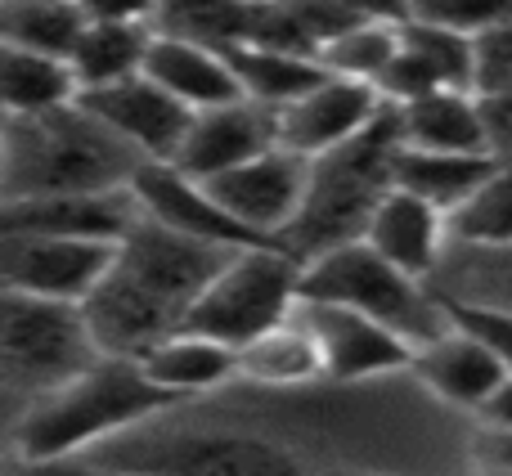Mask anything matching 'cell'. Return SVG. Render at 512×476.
Segmentation results:
<instances>
[{"label": "cell", "mask_w": 512, "mask_h": 476, "mask_svg": "<svg viewBox=\"0 0 512 476\" xmlns=\"http://www.w3.org/2000/svg\"><path fill=\"white\" fill-rule=\"evenodd\" d=\"M225 256H230L225 247L185 238L135 212V221L117 234L108 270L81 301V319L95 351L140 360L153 342L185 328L189 306L225 265Z\"/></svg>", "instance_id": "cell-1"}, {"label": "cell", "mask_w": 512, "mask_h": 476, "mask_svg": "<svg viewBox=\"0 0 512 476\" xmlns=\"http://www.w3.org/2000/svg\"><path fill=\"white\" fill-rule=\"evenodd\" d=\"M108 476H328L351 468L324 436L252 423H176L158 414L86 454Z\"/></svg>", "instance_id": "cell-2"}, {"label": "cell", "mask_w": 512, "mask_h": 476, "mask_svg": "<svg viewBox=\"0 0 512 476\" xmlns=\"http://www.w3.org/2000/svg\"><path fill=\"white\" fill-rule=\"evenodd\" d=\"M144 158L77 99L0 117V198H63L131 189Z\"/></svg>", "instance_id": "cell-3"}, {"label": "cell", "mask_w": 512, "mask_h": 476, "mask_svg": "<svg viewBox=\"0 0 512 476\" xmlns=\"http://www.w3.org/2000/svg\"><path fill=\"white\" fill-rule=\"evenodd\" d=\"M167 409L176 405L144 378L135 360L99 355L68 382L32 396L14 427V450L32 459H77Z\"/></svg>", "instance_id": "cell-4"}, {"label": "cell", "mask_w": 512, "mask_h": 476, "mask_svg": "<svg viewBox=\"0 0 512 476\" xmlns=\"http://www.w3.org/2000/svg\"><path fill=\"white\" fill-rule=\"evenodd\" d=\"M396 158H400V126L396 108L382 104V113L351 135L346 144L310 158L306 194L292 216L279 247L297 261L328 252V247L355 243L369 225L373 207L396 189Z\"/></svg>", "instance_id": "cell-5"}, {"label": "cell", "mask_w": 512, "mask_h": 476, "mask_svg": "<svg viewBox=\"0 0 512 476\" xmlns=\"http://www.w3.org/2000/svg\"><path fill=\"white\" fill-rule=\"evenodd\" d=\"M301 301H328V306H346L364 319H378L382 328L405 337L414 351L450 328V310L436 297L432 283L396 270L360 238L301 261Z\"/></svg>", "instance_id": "cell-6"}, {"label": "cell", "mask_w": 512, "mask_h": 476, "mask_svg": "<svg viewBox=\"0 0 512 476\" xmlns=\"http://www.w3.org/2000/svg\"><path fill=\"white\" fill-rule=\"evenodd\" d=\"M301 301V261L279 243H252L225 256V265L207 279L189 306L185 328L239 351L265 328L283 324Z\"/></svg>", "instance_id": "cell-7"}, {"label": "cell", "mask_w": 512, "mask_h": 476, "mask_svg": "<svg viewBox=\"0 0 512 476\" xmlns=\"http://www.w3.org/2000/svg\"><path fill=\"white\" fill-rule=\"evenodd\" d=\"M95 360L81 306L0 288V387L32 400Z\"/></svg>", "instance_id": "cell-8"}, {"label": "cell", "mask_w": 512, "mask_h": 476, "mask_svg": "<svg viewBox=\"0 0 512 476\" xmlns=\"http://www.w3.org/2000/svg\"><path fill=\"white\" fill-rule=\"evenodd\" d=\"M113 243L81 234H0V288L81 306L108 270Z\"/></svg>", "instance_id": "cell-9"}, {"label": "cell", "mask_w": 512, "mask_h": 476, "mask_svg": "<svg viewBox=\"0 0 512 476\" xmlns=\"http://www.w3.org/2000/svg\"><path fill=\"white\" fill-rule=\"evenodd\" d=\"M297 319L315 337L324 382L333 387H369V382L409 373L414 346L391 328H382L378 319H364L346 306H328V301H297Z\"/></svg>", "instance_id": "cell-10"}, {"label": "cell", "mask_w": 512, "mask_h": 476, "mask_svg": "<svg viewBox=\"0 0 512 476\" xmlns=\"http://www.w3.org/2000/svg\"><path fill=\"white\" fill-rule=\"evenodd\" d=\"M306 167V158L274 144V149L256 153V158L203 180V185L234 225H243L261 243H279L297 216L301 194H306Z\"/></svg>", "instance_id": "cell-11"}, {"label": "cell", "mask_w": 512, "mask_h": 476, "mask_svg": "<svg viewBox=\"0 0 512 476\" xmlns=\"http://www.w3.org/2000/svg\"><path fill=\"white\" fill-rule=\"evenodd\" d=\"M77 104L86 108L95 122H104L126 149H135L144 162H171L185 140L189 108L176 104L162 86H153L144 72L122 81H108L95 90H77Z\"/></svg>", "instance_id": "cell-12"}, {"label": "cell", "mask_w": 512, "mask_h": 476, "mask_svg": "<svg viewBox=\"0 0 512 476\" xmlns=\"http://www.w3.org/2000/svg\"><path fill=\"white\" fill-rule=\"evenodd\" d=\"M378 113H382V99L373 86L324 72L306 95H297L288 108L274 113V131H279V149L310 162L319 153L346 144L351 135H360Z\"/></svg>", "instance_id": "cell-13"}, {"label": "cell", "mask_w": 512, "mask_h": 476, "mask_svg": "<svg viewBox=\"0 0 512 476\" xmlns=\"http://www.w3.org/2000/svg\"><path fill=\"white\" fill-rule=\"evenodd\" d=\"M504 373L508 369L499 364V355L490 351L472 328H463L459 319H450V328L436 333L432 342H423L414 351V360H409V378H414L436 405L459 418L477 414L490 391L504 382Z\"/></svg>", "instance_id": "cell-14"}, {"label": "cell", "mask_w": 512, "mask_h": 476, "mask_svg": "<svg viewBox=\"0 0 512 476\" xmlns=\"http://www.w3.org/2000/svg\"><path fill=\"white\" fill-rule=\"evenodd\" d=\"M131 198L140 207V216H149V221L167 225V230L185 238H198V243L225 247V252L261 243V238H252L243 225H234L221 212V203L207 194L203 180H189L171 162H144L131 180Z\"/></svg>", "instance_id": "cell-15"}, {"label": "cell", "mask_w": 512, "mask_h": 476, "mask_svg": "<svg viewBox=\"0 0 512 476\" xmlns=\"http://www.w3.org/2000/svg\"><path fill=\"white\" fill-rule=\"evenodd\" d=\"M274 144H279V131H274L270 108L252 104V99H230V104L203 108V113L189 117L171 167L185 171L189 180H212L256 158V153L274 149Z\"/></svg>", "instance_id": "cell-16"}, {"label": "cell", "mask_w": 512, "mask_h": 476, "mask_svg": "<svg viewBox=\"0 0 512 476\" xmlns=\"http://www.w3.org/2000/svg\"><path fill=\"white\" fill-rule=\"evenodd\" d=\"M360 243H369L373 252H378L382 261H391L396 270L432 283L436 265H441L445 247H450V221H445V212H436L432 203L414 198L409 189H391V194L373 207Z\"/></svg>", "instance_id": "cell-17"}, {"label": "cell", "mask_w": 512, "mask_h": 476, "mask_svg": "<svg viewBox=\"0 0 512 476\" xmlns=\"http://www.w3.org/2000/svg\"><path fill=\"white\" fill-rule=\"evenodd\" d=\"M135 364L171 405H194L234 387V351L189 328H176L162 342H153Z\"/></svg>", "instance_id": "cell-18"}, {"label": "cell", "mask_w": 512, "mask_h": 476, "mask_svg": "<svg viewBox=\"0 0 512 476\" xmlns=\"http://www.w3.org/2000/svg\"><path fill=\"white\" fill-rule=\"evenodd\" d=\"M140 72L153 81V86L167 90L176 104H185L189 113H203V108L243 99L225 54L212 50V45H203V41H189V36L153 32Z\"/></svg>", "instance_id": "cell-19"}, {"label": "cell", "mask_w": 512, "mask_h": 476, "mask_svg": "<svg viewBox=\"0 0 512 476\" xmlns=\"http://www.w3.org/2000/svg\"><path fill=\"white\" fill-rule=\"evenodd\" d=\"M324 382V364H319V346L310 328L292 310L283 324L265 328L261 337L243 342L234 351V387L248 391H306Z\"/></svg>", "instance_id": "cell-20"}, {"label": "cell", "mask_w": 512, "mask_h": 476, "mask_svg": "<svg viewBox=\"0 0 512 476\" xmlns=\"http://www.w3.org/2000/svg\"><path fill=\"white\" fill-rule=\"evenodd\" d=\"M400 149L418 153H495L486 113L472 90H432L396 108Z\"/></svg>", "instance_id": "cell-21"}, {"label": "cell", "mask_w": 512, "mask_h": 476, "mask_svg": "<svg viewBox=\"0 0 512 476\" xmlns=\"http://www.w3.org/2000/svg\"><path fill=\"white\" fill-rule=\"evenodd\" d=\"M499 153H418L400 149L396 158V189H409L414 198L432 203L450 221L454 207L468 203V194L490 176Z\"/></svg>", "instance_id": "cell-22"}, {"label": "cell", "mask_w": 512, "mask_h": 476, "mask_svg": "<svg viewBox=\"0 0 512 476\" xmlns=\"http://www.w3.org/2000/svg\"><path fill=\"white\" fill-rule=\"evenodd\" d=\"M221 54H225V63H230L234 81H239V95L270 108V113L288 108L292 99L306 95V90L324 77V68H319L315 59L288 54V50H270V45H230V50H221Z\"/></svg>", "instance_id": "cell-23"}, {"label": "cell", "mask_w": 512, "mask_h": 476, "mask_svg": "<svg viewBox=\"0 0 512 476\" xmlns=\"http://www.w3.org/2000/svg\"><path fill=\"white\" fill-rule=\"evenodd\" d=\"M153 27L140 23H90L81 27L77 45L68 50V72L77 81V90H95L108 81L135 77L144 68V54H149Z\"/></svg>", "instance_id": "cell-24"}, {"label": "cell", "mask_w": 512, "mask_h": 476, "mask_svg": "<svg viewBox=\"0 0 512 476\" xmlns=\"http://www.w3.org/2000/svg\"><path fill=\"white\" fill-rule=\"evenodd\" d=\"M432 288L441 301H459V306L512 310V247H495V252L445 247Z\"/></svg>", "instance_id": "cell-25"}, {"label": "cell", "mask_w": 512, "mask_h": 476, "mask_svg": "<svg viewBox=\"0 0 512 476\" xmlns=\"http://www.w3.org/2000/svg\"><path fill=\"white\" fill-rule=\"evenodd\" d=\"M77 99L68 63L0 41V117H23Z\"/></svg>", "instance_id": "cell-26"}, {"label": "cell", "mask_w": 512, "mask_h": 476, "mask_svg": "<svg viewBox=\"0 0 512 476\" xmlns=\"http://www.w3.org/2000/svg\"><path fill=\"white\" fill-rule=\"evenodd\" d=\"M86 14L77 0H0V41L68 63Z\"/></svg>", "instance_id": "cell-27"}, {"label": "cell", "mask_w": 512, "mask_h": 476, "mask_svg": "<svg viewBox=\"0 0 512 476\" xmlns=\"http://www.w3.org/2000/svg\"><path fill=\"white\" fill-rule=\"evenodd\" d=\"M450 247H512V158H499L468 203L450 212Z\"/></svg>", "instance_id": "cell-28"}, {"label": "cell", "mask_w": 512, "mask_h": 476, "mask_svg": "<svg viewBox=\"0 0 512 476\" xmlns=\"http://www.w3.org/2000/svg\"><path fill=\"white\" fill-rule=\"evenodd\" d=\"M396 27L391 23H351V27H342V32L319 50V68L333 72V77H346V81L378 86L382 68H387L391 54H396Z\"/></svg>", "instance_id": "cell-29"}, {"label": "cell", "mask_w": 512, "mask_h": 476, "mask_svg": "<svg viewBox=\"0 0 512 476\" xmlns=\"http://www.w3.org/2000/svg\"><path fill=\"white\" fill-rule=\"evenodd\" d=\"M512 86V18L472 36L468 59V90L477 99H495Z\"/></svg>", "instance_id": "cell-30"}, {"label": "cell", "mask_w": 512, "mask_h": 476, "mask_svg": "<svg viewBox=\"0 0 512 476\" xmlns=\"http://www.w3.org/2000/svg\"><path fill=\"white\" fill-rule=\"evenodd\" d=\"M409 18L459 32L472 41L477 32L512 18V0H409Z\"/></svg>", "instance_id": "cell-31"}, {"label": "cell", "mask_w": 512, "mask_h": 476, "mask_svg": "<svg viewBox=\"0 0 512 476\" xmlns=\"http://www.w3.org/2000/svg\"><path fill=\"white\" fill-rule=\"evenodd\" d=\"M445 310H450V319H459L463 328H472V333L499 355V364L512 373V310L459 306V301H445Z\"/></svg>", "instance_id": "cell-32"}, {"label": "cell", "mask_w": 512, "mask_h": 476, "mask_svg": "<svg viewBox=\"0 0 512 476\" xmlns=\"http://www.w3.org/2000/svg\"><path fill=\"white\" fill-rule=\"evenodd\" d=\"M512 472V432L477 427L468 432V476H504Z\"/></svg>", "instance_id": "cell-33"}, {"label": "cell", "mask_w": 512, "mask_h": 476, "mask_svg": "<svg viewBox=\"0 0 512 476\" xmlns=\"http://www.w3.org/2000/svg\"><path fill=\"white\" fill-rule=\"evenodd\" d=\"M0 476H108L99 463H90L86 454L77 459H32V454H5L0 459Z\"/></svg>", "instance_id": "cell-34"}, {"label": "cell", "mask_w": 512, "mask_h": 476, "mask_svg": "<svg viewBox=\"0 0 512 476\" xmlns=\"http://www.w3.org/2000/svg\"><path fill=\"white\" fill-rule=\"evenodd\" d=\"M90 23H140L153 27L162 0H77Z\"/></svg>", "instance_id": "cell-35"}, {"label": "cell", "mask_w": 512, "mask_h": 476, "mask_svg": "<svg viewBox=\"0 0 512 476\" xmlns=\"http://www.w3.org/2000/svg\"><path fill=\"white\" fill-rule=\"evenodd\" d=\"M481 113H486L490 149H495L499 158H512V86L495 99H481Z\"/></svg>", "instance_id": "cell-36"}, {"label": "cell", "mask_w": 512, "mask_h": 476, "mask_svg": "<svg viewBox=\"0 0 512 476\" xmlns=\"http://www.w3.org/2000/svg\"><path fill=\"white\" fill-rule=\"evenodd\" d=\"M351 23H405L409 18V0H333Z\"/></svg>", "instance_id": "cell-37"}, {"label": "cell", "mask_w": 512, "mask_h": 476, "mask_svg": "<svg viewBox=\"0 0 512 476\" xmlns=\"http://www.w3.org/2000/svg\"><path fill=\"white\" fill-rule=\"evenodd\" d=\"M472 423H477V427H499V432H512V373H504V382H499V387L486 396V405L472 414Z\"/></svg>", "instance_id": "cell-38"}, {"label": "cell", "mask_w": 512, "mask_h": 476, "mask_svg": "<svg viewBox=\"0 0 512 476\" xmlns=\"http://www.w3.org/2000/svg\"><path fill=\"white\" fill-rule=\"evenodd\" d=\"M328 476H396V472H382V468H333Z\"/></svg>", "instance_id": "cell-39"}, {"label": "cell", "mask_w": 512, "mask_h": 476, "mask_svg": "<svg viewBox=\"0 0 512 476\" xmlns=\"http://www.w3.org/2000/svg\"><path fill=\"white\" fill-rule=\"evenodd\" d=\"M504 476H512V472H504Z\"/></svg>", "instance_id": "cell-40"}]
</instances>
